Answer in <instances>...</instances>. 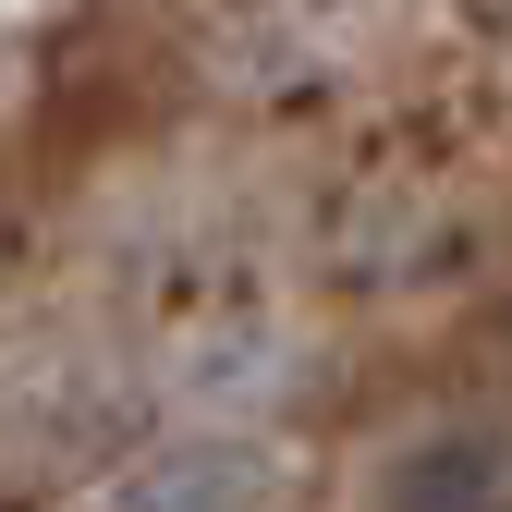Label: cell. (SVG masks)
<instances>
[{
    "label": "cell",
    "instance_id": "2",
    "mask_svg": "<svg viewBox=\"0 0 512 512\" xmlns=\"http://www.w3.org/2000/svg\"><path fill=\"white\" fill-rule=\"evenodd\" d=\"M378 488H391V500H500L512 488V452H415V464H391Z\"/></svg>",
    "mask_w": 512,
    "mask_h": 512
},
{
    "label": "cell",
    "instance_id": "1",
    "mask_svg": "<svg viewBox=\"0 0 512 512\" xmlns=\"http://www.w3.org/2000/svg\"><path fill=\"white\" fill-rule=\"evenodd\" d=\"M122 500H135V512H171V500H281V464H256V452H171Z\"/></svg>",
    "mask_w": 512,
    "mask_h": 512
}]
</instances>
